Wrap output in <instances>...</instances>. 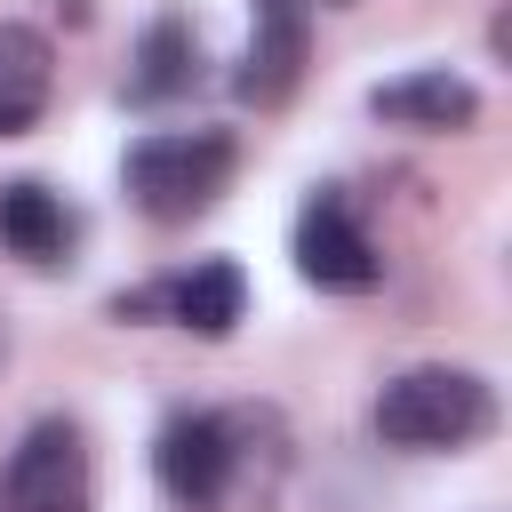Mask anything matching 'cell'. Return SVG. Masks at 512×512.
Instances as JSON below:
<instances>
[{
	"instance_id": "2",
	"label": "cell",
	"mask_w": 512,
	"mask_h": 512,
	"mask_svg": "<svg viewBox=\"0 0 512 512\" xmlns=\"http://www.w3.org/2000/svg\"><path fill=\"white\" fill-rule=\"evenodd\" d=\"M488 424H496V392L472 368H400L376 392V432L392 448H416V456L472 448Z\"/></svg>"
},
{
	"instance_id": "5",
	"label": "cell",
	"mask_w": 512,
	"mask_h": 512,
	"mask_svg": "<svg viewBox=\"0 0 512 512\" xmlns=\"http://www.w3.org/2000/svg\"><path fill=\"white\" fill-rule=\"evenodd\" d=\"M296 272L312 288H344V296L376 288L384 256H376V240H368V224L352 216L344 192H312L304 200V216H296Z\"/></svg>"
},
{
	"instance_id": "4",
	"label": "cell",
	"mask_w": 512,
	"mask_h": 512,
	"mask_svg": "<svg viewBox=\"0 0 512 512\" xmlns=\"http://www.w3.org/2000/svg\"><path fill=\"white\" fill-rule=\"evenodd\" d=\"M96 504V472H88V440L48 416L16 440L8 472H0V512H88Z\"/></svg>"
},
{
	"instance_id": "12",
	"label": "cell",
	"mask_w": 512,
	"mask_h": 512,
	"mask_svg": "<svg viewBox=\"0 0 512 512\" xmlns=\"http://www.w3.org/2000/svg\"><path fill=\"white\" fill-rule=\"evenodd\" d=\"M256 8H296V0H256Z\"/></svg>"
},
{
	"instance_id": "1",
	"label": "cell",
	"mask_w": 512,
	"mask_h": 512,
	"mask_svg": "<svg viewBox=\"0 0 512 512\" xmlns=\"http://www.w3.org/2000/svg\"><path fill=\"white\" fill-rule=\"evenodd\" d=\"M232 168H240V152H232L224 128H168V136H144L120 176H128V200L152 224H192L224 200Z\"/></svg>"
},
{
	"instance_id": "7",
	"label": "cell",
	"mask_w": 512,
	"mask_h": 512,
	"mask_svg": "<svg viewBox=\"0 0 512 512\" xmlns=\"http://www.w3.org/2000/svg\"><path fill=\"white\" fill-rule=\"evenodd\" d=\"M376 120L392 128H424V136H448V128H472L480 120V88L456 80V72H408V80H384L368 96Z\"/></svg>"
},
{
	"instance_id": "8",
	"label": "cell",
	"mask_w": 512,
	"mask_h": 512,
	"mask_svg": "<svg viewBox=\"0 0 512 512\" xmlns=\"http://www.w3.org/2000/svg\"><path fill=\"white\" fill-rule=\"evenodd\" d=\"M72 208L48 192V184H0V248L16 264H64L72 248Z\"/></svg>"
},
{
	"instance_id": "9",
	"label": "cell",
	"mask_w": 512,
	"mask_h": 512,
	"mask_svg": "<svg viewBox=\"0 0 512 512\" xmlns=\"http://www.w3.org/2000/svg\"><path fill=\"white\" fill-rule=\"evenodd\" d=\"M56 88V48L32 24H0V136H24L48 112Z\"/></svg>"
},
{
	"instance_id": "3",
	"label": "cell",
	"mask_w": 512,
	"mask_h": 512,
	"mask_svg": "<svg viewBox=\"0 0 512 512\" xmlns=\"http://www.w3.org/2000/svg\"><path fill=\"white\" fill-rule=\"evenodd\" d=\"M248 424L256 416H208V408H184L160 424L152 440V472L176 504H232L248 488Z\"/></svg>"
},
{
	"instance_id": "6",
	"label": "cell",
	"mask_w": 512,
	"mask_h": 512,
	"mask_svg": "<svg viewBox=\"0 0 512 512\" xmlns=\"http://www.w3.org/2000/svg\"><path fill=\"white\" fill-rule=\"evenodd\" d=\"M120 312H160V320H176V328H192V336H232V320L248 312V280H240V264L208 256V264H192V272H168L160 288L120 296Z\"/></svg>"
},
{
	"instance_id": "13",
	"label": "cell",
	"mask_w": 512,
	"mask_h": 512,
	"mask_svg": "<svg viewBox=\"0 0 512 512\" xmlns=\"http://www.w3.org/2000/svg\"><path fill=\"white\" fill-rule=\"evenodd\" d=\"M0 352H8V336H0Z\"/></svg>"
},
{
	"instance_id": "11",
	"label": "cell",
	"mask_w": 512,
	"mask_h": 512,
	"mask_svg": "<svg viewBox=\"0 0 512 512\" xmlns=\"http://www.w3.org/2000/svg\"><path fill=\"white\" fill-rule=\"evenodd\" d=\"M192 80H200V40H192V24L160 16V24L144 32V48H136L128 96H136V104H160V96H184Z\"/></svg>"
},
{
	"instance_id": "10",
	"label": "cell",
	"mask_w": 512,
	"mask_h": 512,
	"mask_svg": "<svg viewBox=\"0 0 512 512\" xmlns=\"http://www.w3.org/2000/svg\"><path fill=\"white\" fill-rule=\"evenodd\" d=\"M296 80H304V16L296 8H256V40H248L232 88L248 104H280Z\"/></svg>"
}]
</instances>
